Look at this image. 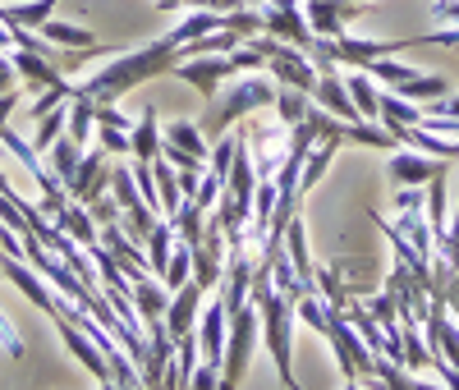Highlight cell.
Instances as JSON below:
<instances>
[{
    "mask_svg": "<svg viewBox=\"0 0 459 390\" xmlns=\"http://www.w3.org/2000/svg\"><path fill=\"white\" fill-rule=\"evenodd\" d=\"M69 188H74V198H79V203H92V198H101V188H106V156L97 152L92 161H79V170H74Z\"/></svg>",
    "mask_w": 459,
    "mask_h": 390,
    "instance_id": "8992f818",
    "label": "cell"
},
{
    "mask_svg": "<svg viewBox=\"0 0 459 390\" xmlns=\"http://www.w3.org/2000/svg\"><path fill=\"white\" fill-rule=\"evenodd\" d=\"M14 106V92H0V120H5V110Z\"/></svg>",
    "mask_w": 459,
    "mask_h": 390,
    "instance_id": "cb8c5ba5",
    "label": "cell"
},
{
    "mask_svg": "<svg viewBox=\"0 0 459 390\" xmlns=\"http://www.w3.org/2000/svg\"><path fill=\"white\" fill-rule=\"evenodd\" d=\"M60 120H65V110H56V115L47 110V115H42V129H37V143L47 147V143H51V138L60 134Z\"/></svg>",
    "mask_w": 459,
    "mask_h": 390,
    "instance_id": "ffe728a7",
    "label": "cell"
},
{
    "mask_svg": "<svg viewBox=\"0 0 459 390\" xmlns=\"http://www.w3.org/2000/svg\"><path fill=\"white\" fill-rule=\"evenodd\" d=\"M257 106H276V83H272V78H266L262 69H253V74H239V83H235V88L212 97V115L203 120L207 138H221L230 125L239 120L244 110H257Z\"/></svg>",
    "mask_w": 459,
    "mask_h": 390,
    "instance_id": "6da1fadb",
    "label": "cell"
},
{
    "mask_svg": "<svg viewBox=\"0 0 459 390\" xmlns=\"http://www.w3.org/2000/svg\"><path fill=\"white\" fill-rule=\"evenodd\" d=\"M166 138H170L175 147H184L188 156H198V161H207V143H203L198 125H188V120H179V125H170V129H166Z\"/></svg>",
    "mask_w": 459,
    "mask_h": 390,
    "instance_id": "2e32d148",
    "label": "cell"
},
{
    "mask_svg": "<svg viewBox=\"0 0 459 390\" xmlns=\"http://www.w3.org/2000/svg\"><path fill=\"white\" fill-rule=\"evenodd\" d=\"M129 143H134V156H138V161H152V156L161 152V134H157V106H147V110H143V125L129 134Z\"/></svg>",
    "mask_w": 459,
    "mask_h": 390,
    "instance_id": "9c48e42d",
    "label": "cell"
},
{
    "mask_svg": "<svg viewBox=\"0 0 459 390\" xmlns=\"http://www.w3.org/2000/svg\"><path fill=\"white\" fill-rule=\"evenodd\" d=\"M344 88H350L354 106H359V120H372V115H381V92L368 83V69L363 74H344Z\"/></svg>",
    "mask_w": 459,
    "mask_h": 390,
    "instance_id": "30bf717a",
    "label": "cell"
},
{
    "mask_svg": "<svg viewBox=\"0 0 459 390\" xmlns=\"http://www.w3.org/2000/svg\"><path fill=\"white\" fill-rule=\"evenodd\" d=\"M60 230H69L74 234V239H79V244H88L92 248V221L79 212V207H69V212H60Z\"/></svg>",
    "mask_w": 459,
    "mask_h": 390,
    "instance_id": "ac0fdd59",
    "label": "cell"
},
{
    "mask_svg": "<svg viewBox=\"0 0 459 390\" xmlns=\"http://www.w3.org/2000/svg\"><path fill=\"white\" fill-rule=\"evenodd\" d=\"M432 14H437V19H459V5H455V0H441Z\"/></svg>",
    "mask_w": 459,
    "mask_h": 390,
    "instance_id": "7402d4cb",
    "label": "cell"
},
{
    "mask_svg": "<svg viewBox=\"0 0 459 390\" xmlns=\"http://www.w3.org/2000/svg\"><path fill=\"white\" fill-rule=\"evenodd\" d=\"M400 97H409V101H437V97H446L450 88L441 83L437 74H413V78H404V83L395 88Z\"/></svg>",
    "mask_w": 459,
    "mask_h": 390,
    "instance_id": "4fadbf2b",
    "label": "cell"
},
{
    "mask_svg": "<svg viewBox=\"0 0 459 390\" xmlns=\"http://www.w3.org/2000/svg\"><path fill=\"white\" fill-rule=\"evenodd\" d=\"M0 92H10V65L0 60Z\"/></svg>",
    "mask_w": 459,
    "mask_h": 390,
    "instance_id": "603a6c76",
    "label": "cell"
},
{
    "mask_svg": "<svg viewBox=\"0 0 459 390\" xmlns=\"http://www.w3.org/2000/svg\"><path fill=\"white\" fill-rule=\"evenodd\" d=\"M170 253H175V225L166 216V225L157 221V225H152V234H147V271H152V276H166Z\"/></svg>",
    "mask_w": 459,
    "mask_h": 390,
    "instance_id": "52a82bcc",
    "label": "cell"
},
{
    "mask_svg": "<svg viewBox=\"0 0 459 390\" xmlns=\"http://www.w3.org/2000/svg\"><path fill=\"white\" fill-rule=\"evenodd\" d=\"M42 32H47V37H56V42H65V47H97V42H92V32L69 28V23H56V19H47V23H42Z\"/></svg>",
    "mask_w": 459,
    "mask_h": 390,
    "instance_id": "e0dca14e",
    "label": "cell"
},
{
    "mask_svg": "<svg viewBox=\"0 0 459 390\" xmlns=\"http://www.w3.org/2000/svg\"><path fill=\"white\" fill-rule=\"evenodd\" d=\"M423 115H428V110L409 106V97H400V92H381V120H391V125H423Z\"/></svg>",
    "mask_w": 459,
    "mask_h": 390,
    "instance_id": "5bb4252c",
    "label": "cell"
},
{
    "mask_svg": "<svg viewBox=\"0 0 459 390\" xmlns=\"http://www.w3.org/2000/svg\"><path fill=\"white\" fill-rule=\"evenodd\" d=\"M188 276H194V244H184V239H179V244H175V253H170V266H166V276H161V281H166V290H179Z\"/></svg>",
    "mask_w": 459,
    "mask_h": 390,
    "instance_id": "9a60e30c",
    "label": "cell"
},
{
    "mask_svg": "<svg viewBox=\"0 0 459 390\" xmlns=\"http://www.w3.org/2000/svg\"><path fill=\"white\" fill-rule=\"evenodd\" d=\"M60 335H65V344H69L74 354H79V359H83V363H88V368H92L101 381L110 377V372H106V363H110V359H106V349H97L92 340H83V331H74L69 322H60Z\"/></svg>",
    "mask_w": 459,
    "mask_h": 390,
    "instance_id": "ba28073f",
    "label": "cell"
},
{
    "mask_svg": "<svg viewBox=\"0 0 459 390\" xmlns=\"http://www.w3.org/2000/svg\"><path fill=\"white\" fill-rule=\"evenodd\" d=\"M56 166H60V179L69 184V179H74V170H79V143H74V138L56 147Z\"/></svg>",
    "mask_w": 459,
    "mask_h": 390,
    "instance_id": "d6986e66",
    "label": "cell"
},
{
    "mask_svg": "<svg viewBox=\"0 0 459 390\" xmlns=\"http://www.w3.org/2000/svg\"><path fill=\"white\" fill-rule=\"evenodd\" d=\"M175 74L184 78V83H194L207 101L221 92V83L230 74H235V65H230V56L221 60V56H203V51H194V56H184L179 65H175Z\"/></svg>",
    "mask_w": 459,
    "mask_h": 390,
    "instance_id": "3957f363",
    "label": "cell"
},
{
    "mask_svg": "<svg viewBox=\"0 0 459 390\" xmlns=\"http://www.w3.org/2000/svg\"><path fill=\"white\" fill-rule=\"evenodd\" d=\"M428 115H450V120H459V97H450V92L437 97V101L428 106Z\"/></svg>",
    "mask_w": 459,
    "mask_h": 390,
    "instance_id": "44dd1931",
    "label": "cell"
},
{
    "mask_svg": "<svg viewBox=\"0 0 459 390\" xmlns=\"http://www.w3.org/2000/svg\"><path fill=\"white\" fill-rule=\"evenodd\" d=\"M257 326H262V312L257 303H239L230 312V340H225V368H221V386H239L244 372H248V359H253V340H257Z\"/></svg>",
    "mask_w": 459,
    "mask_h": 390,
    "instance_id": "7a4b0ae2",
    "label": "cell"
},
{
    "mask_svg": "<svg viewBox=\"0 0 459 390\" xmlns=\"http://www.w3.org/2000/svg\"><path fill=\"white\" fill-rule=\"evenodd\" d=\"M441 170H446V166L428 161V156H413V152H395L391 161H386V175H391L395 184H432Z\"/></svg>",
    "mask_w": 459,
    "mask_h": 390,
    "instance_id": "5b68a950",
    "label": "cell"
},
{
    "mask_svg": "<svg viewBox=\"0 0 459 390\" xmlns=\"http://www.w3.org/2000/svg\"><path fill=\"white\" fill-rule=\"evenodd\" d=\"M308 97H313V92L290 88V83H285V88H276V115H281V125H290V129H294V125L303 120V115H308V106H313Z\"/></svg>",
    "mask_w": 459,
    "mask_h": 390,
    "instance_id": "7c38bea8",
    "label": "cell"
},
{
    "mask_svg": "<svg viewBox=\"0 0 459 390\" xmlns=\"http://www.w3.org/2000/svg\"><path fill=\"white\" fill-rule=\"evenodd\" d=\"M134 303H138V312H143V322L166 317V294H161V285H157V281H152V271L134 281Z\"/></svg>",
    "mask_w": 459,
    "mask_h": 390,
    "instance_id": "8fae6325",
    "label": "cell"
},
{
    "mask_svg": "<svg viewBox=\"0 0 459 390\" xmlns=\"http://www.w3.org/2000/svg\"><path fill=\"white\" fill-rule=\"evenodd\" d=\"M198 303H203V281L198 276H188L179 290H175V303L166 308V331L170 340H184V335H194V317H198Z\"/></svg>",
    "mask_w": 459,
    "mask_h": 390,
    "instance_id": "277c9868",
    "label": "cell"
}]
</instances>
